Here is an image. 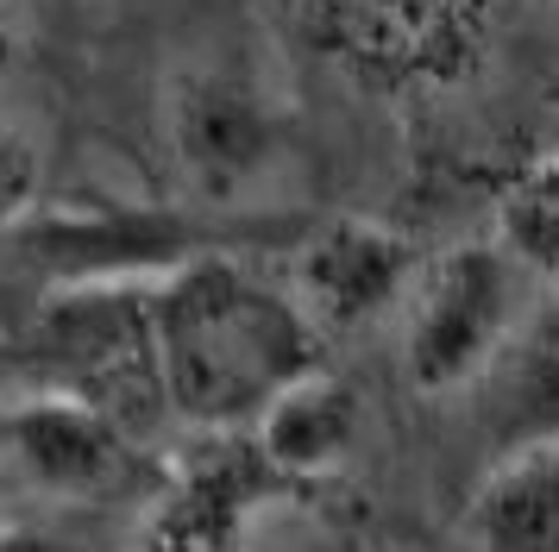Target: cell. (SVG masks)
<instances>
[{
	"mask_svg": "<svg viewBox=\"0 0 559 552\" xmlns=\"http://www.w3.org/2000/svg\"><path fill=\"white\" fill-rule=\"evenodd\" d=\"M152 333L164 408L189 433H252L283 389L328 371V333L289 283L252 271L239 251H202L157 276Z\"/></svg>",
	"mask_w": 559,
	"mask_h": 552,
	"instance_id": "6da1fadb",
	"label": "cell"
},
{
	"mask_svg": "<svg viewBox=\"0 0 559 552\" xmlns=\"http://www.w3.org/2000/svg\"><path fill=\"white\" fill-rule=\"evenodd\" d=\"M20 358L38 389L95 401L139 440L170 415L157 376L152 283H57L32 314Z\"/></svg>",
	"mask_w": 559,
	"mask_h": 552,
	"instance_id": "7a4b0ae2",
	"label": "cell"
},
{
	"mask_svg": "<svg viewBox=\"0 0 559 552\" xmlns=\"http://www.w3.org/2000/svg\"><path fill=\"white\" fill-rule=\"evenodd\" d=\"M522 326V271L497 239L421 257L403 301V376L415 396H465Z\"/></svg>",
	"mask_w": 559,
	"mask_h": 552,
	"instance_id": "3957f363",
	"label": "cell"
},
{
	"mask_svg": "<svg viewBox=\"0 0 559 552\" xmlns=\"http://www.w3.org/2000/svg\"><path fill=\"white\" fill-rule=\"evenodd\" d=\"M0 458L13 471V490L38 502H127L157 496L164 483L132 427L70 389L38 383L0 401Z\"/></svg>",
	"mask_w": 559,
	"mask_h": 552,
	"instance_id": "277c9868",
	"label": "cell"
},
{
	"mask_svg": "<svg viewBox=\"0 0 559 552\" xmlns=\"http://www.w3.org/2000/svg\"><path fill=\"white\" fill-rule=\"evenodd\" d=\"M164 145L189 195L207 207H233L277 170L283 113L258 75L233 63H182L164 82Z\"/></svg>",
	"mask_w": 559,
	"mask_h": 552,
	"instance_id": "5b68a950",
	"label": "cell"
},
{
	"mask_svg": "<svg viewBox=\"0 0 559 552\" xmlns=\"http://www.w3.org/2000/svg\"><path fill=\"white\" fill-rule=\"evenodd\" d=\"M421 276V251L396 226L365 220V214H333L296 232L289 245V296L321 333H358L378 326L383 314H403L408 289Z\"/></svg>",
	"mask_w": 559,
	"mask_h": 552,
	"instance_id": "8992f818",
	"label": "cell"
},
{
	"mask_svg": "<svg viewBox=\"0 0 559 552\" xmlns=\"http://www.w3.org/2000/svg\"><path fill=\"white\" fill-rule=\"evenodd\" d=\"M195 440L202 452L164 471L132 552H246L258 502L302 496L289 477L271 471L252 433H195Z\"/></svg>",
	"mask_w": 559,
	"mask_h": 552,
	"instance_id": "52a82bcc",
	"label": "cell"
},
{
	"mask_svg": "<svg viewBox=\"0 0 559 552\" xmlns=\"http://www.w3.org/2000/svg\"><path fill=\"white\" fill-rule=\"evenodd\" d=\"M472 552H559V440L497 452L465 496Z\"/></svg>",
	"mask_w": 559,
	"mask_h": 552,
	"instance_id": "ba28073f",
	"label": "cell"
},
{
	"mask_svg": "<svg viewBox=\"0 0 559 552\" xmlns=\"http://www.w3.org/2000/svg\"><path fill=\"white\" fill-rule=\"evenodd\" d=\"M358 427H365V408L358 396L340 383L333 371L302 376L296 389H283L252 427V446L271 458V471L289 477L296 490H314L328 483L358 446Z\"/></svg>",
	"mask_w": 559,
	"mask_h": 552,
	"instance_id": "9c48e42d",
	"label": "cell"
},
{
	"mask_svg": "<svg viewBox=\"0 0 559 552\" xmlns=\"http://www.w3.org/2000/svg\"><path fill=\"white\" fill-rule=\"evenodd\" d=\"M484 389V421L497 433V452L559 440V296H547L534 314H522L515 339L490 364Z\"/></svg>",
	"mask_w": 559,
	"mask_h": 552,
	"instance_id": "30bf717a",
	"label": "cell"
},
{
	"mask_svg": "<svg viewBox=\"0 0 559 552\" xmlns=\"http://www.w3.org/2000/svg\"><path fill=\"white\" fill-rule=\"evenodd\" d=\"M497 245L509 251V264L522 276H534L547 296H559V139L503 189Z\"/></svg>",
	"mask_w": 559,
	"mask_h": 552,
	"instance_id": "8fae6325",
	"label": "cell"
},
{
	"mask_svg": "<svg viewBox=\"0 0 559 552\" xmlns=\"http://www.w3.org/2000/svg\"><path fill=\"white\" fill-rule=\"evenodd\" d=\"M38 195H45V151L20 120L0 113V239H13L38 214Z\"/></svg>",
	"mask_w": 559,
	"mask_h": 552,
	"instance_id": "7c38bea8",
	"label": "cell"
},
{
	"mask_svg": "<svg viewBox=\"0 0 559 552\" xmlns=\"http://www.w3.org/2000/svg\"><path fill=\"white\" fill-rule=\"evenodd\" d=\"M0 552H70V547L32 521H0Z\"/></svg>",
	"mask_w": 559,
	"mask_h": 552,
	"instance_id": "4fadbf2b",
	"label": "cell"
},
{
	"mask_svg": "<svg viewBox=\"0 0 559 552\" xmlns=\"http://www.w3.org/2000/svg\"><path fill=\"white\" fill-rule=\"evenodd\" d=\"M13 45H20V32H13V0H0V70H7Z\"/></svg>",
	"mask_w": 559,
	"mask_h": 552,
	"instance_id": "5bb4252c",
	"label": "cell"
},
{
	"mask_svg": "<svg viewBox=\"0 0 559 552\" xmlns=\"http://www.w3.org/2000/svg\"><path fill=\"white\" fill-rule=\"evenodd\" d=\"M20 490H13V471H7V458H0V502H13Z\"/></svg>",
	"mask_w": 559,
	"mask_h": 552,
	"instance_id": "9a60e30c",
	"label": "cell"
}]
</instances>
